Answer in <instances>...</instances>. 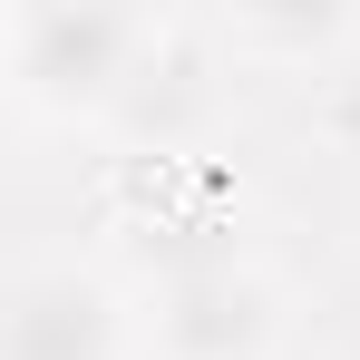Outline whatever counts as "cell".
<instances>
[{"instance_id":"cell-1","label":"cell","mask_w":360,"mask_h":360,"mask_svg":"<svg viewBox=\"0 0 360 360\" xmlns=\"http://www.w3.org/2000/svg\"><path fill=\"white\" fill-rule=\"evenodd\" d=\"M156 49L166 30L117 0H20L0 30L10 98L30 117H108L117 98H136V78H156Z\"/></svg>"},{"instance_id":"cell-2","label":"cell","mask_w":360,"mask_h":360,"mask_svg":"<svg viewBox=\"0 0 360 360\" xmlns=\"http://www.w3.org/2000/svg\"><path fill=\"white\" fill-rule=\"evenodd\" d=\"M146 351L156 360H273L283 351V292L243 253L176 263L146 302Z\"/></svg>"},{"instance_id":"cell-3","label":"cell","mask_w":360,"mask_h":360,"mask_svg":"<svg viewBox=\"0 0 360 360\" xmlns=\"http://www.w3.org/2000/svg\"><path fill=\"white\" fill-rule=\"evenodd\" d=\"M136 331H127V302L108 273L88 263H39L10 283V311H0V360H127Z\"/></svg>"},{"instance_id":"cell-4","label":"cell","mask_w":360,"mask_h":360,"mask_svg":"<svg viewBox=\"0 0 360 360\" xmlns=\"http://www.w3.org/2000/svg\"><path fill=\"white\" fill-rule=\"evenodd\" d=\"M224 30L253 39V49H341V39H351L341 10H234Z\"/></svg>"}]
</instances>
